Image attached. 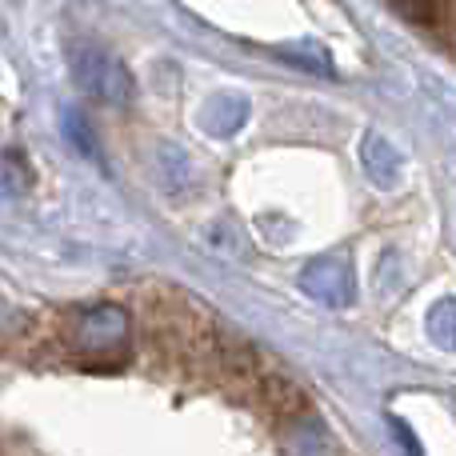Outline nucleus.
<instances>
[{"instance_id":"6e6552de","label":"nucleus","mask_w":456,"mask_h":456,"mask_svg":"<svg viewBox=\"0 0 456 456\" xmlns=\"http://www.w3.org/2000/svg\"><path fill=\"white\" fill-rule=\"evenodd\" d=\"M393 436H396V444H401L409 456H425V452H420V444H417V436H412V428L404 425V420H393Z\"/></svg>"},{"instance_id":"39448f33","label":"nucleus","mask_w":456,"mask_h":456,"mask_svg":"<svg viewBox=\"0 0 456 456\" xmlns=\"http://www.w3.org/2000/svg\"><path fill=\"white\" fill-rule=\"evenodd\" d=\"M281 61L297 64L305 72H316V77H332V61L321 45H289V48H281Z\"/></svg>"},{"instance_id":"0eeeda50","label":"nucleus","mask_w":456,"mask_h":456,"mask_svg":"<svg viewBox=\"0 0 456 456\" xmlns=\"http://www.w3.org/2000/svg\"><path fill=\"white\" fill-rule=\"evenodd\" d=\"M64 133H69L72 149H77L80 157H96V136H93V128L85 125V117H80L77 109L64 112Z\"/></svg>"},{"instance_id":"7ed1b4c3","label":"nucleus","mask_w":456,"mask_h":456,"mask_svg":"<svg viewBox=\"0 0 456 456\" xmlns=\"http://www.w3.org/2000/svg\"><path fill=\"white\" fill-rule=\"evenodd\" d=\"M300 284H305V292H313L316 300H324V305H348V300H353V273L332 256L313 260V265L305 268V276H300Z\"/></svg>"},{"instance_id":"20e7f679","label":"nucleus","mask_w":456,"mask_h":456,"mask_svg":"<svg viewBox=\"0 0 456 456\" xmlns=\"http://www.w3.org/2000/svg\"><path fill=\"white\" fill-rule=\"evenodd\" d=\"M361 160L364 168H369V176L380 184V189H393L396 176H401V157H396V149L385 141V136L369 133L361 144Z\"/></svg>"},{"instance_id":"f03ea898","label":"nucleus","mask_w":456,"mask_h":456,"mask_svg":"<svg viewBox=\"0 0 456 456\" xmlns=\"http://www.w3.org/2000/svg\"><path fill=\"white\" fill-rule=\"evenodd\" d=\"M125 337H128V316H125V308L101 305V308H88V313L80 316L77 340H80V348H88V353H104V348L120 345Z\"/></svg>"},{"instance_id":"f257e3e1","label":"nucleus","mask_w":456,"mask_h":456,"mask_svg":"<svg viewBox=\"0 0 456 456\" xmlns=\"http://www.w3.org/2000/svg\"><path fill=\"white\" fill-rule=\"evenodd\" d=\"M69 69H72V80L85 96L101 104H112V109H128L133 104V77L128 69L109 56L104 48H93V45H77L69 48Z\"/></svg>"},{"instance_id":"423d86ee","label":"nucleus","mask_w":456,"mask_h":456,"mask_svg":"<svg viewBox=\"0 0 456 456\" xmlns=\"http://www.w3.org/2000/svg\"><path fill=\"white\" fill-rule=\"evenodd\" d=\"M428 337L441 348H449V353L456 348V297L441 300V305L428 313Z\"/></svg>"}]
</instances>
